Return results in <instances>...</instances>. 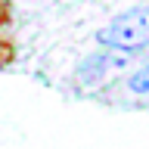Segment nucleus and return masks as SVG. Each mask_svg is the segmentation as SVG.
<instances>
[{"mask_svg":"<svg viewBox=\"0 0 149 149\" xmlns=\"http://www.w3.org/2000/svg\"><path fill=\"white\" fill-rule=\"evenodd\" d=\"M127 90L137 93V96H149V65L146 68H140L127 78Z\"/></svg>","mask_w":149,"mask_h":149,"instance_id":"3","label":"nucleus"},{"mask_svg":"<svg viewBox=\"0 0 149 149\" xmlns=\"http://www.w3.org/2000/svg\"><path fill=\"white\" fill-rule=\"evenodd\" d=\"M13 59H16V47L9 40H0V65H9Z\"/></svg>","mask_w":149,"mask_h":149,"instance_id":"4","label":"nucleus"},{"mask_svg":"<svg viewBox=\"0 0 149 149\" xmlns=\"http://www.w3.org/2000/svg\"><path fill=\"white\" fill-rule=\"evenodd\" d=\"M134 56L137 53H127V50H93L87 59H81L78 65V72H74V81L81 84V87H100L112 78V74L124 72L130 62H134Z\"/></svg>","mask_w":149,"mask_h":149,"instance_id":"2","label":"nucleus"},{"mask_svg":"<svg viewBox=\"0 0 149 149\" xmlns=\"http://www.w3.org/2000/svg\"><path fill=\"white\" fill-rule=\"evenodd\" d=\"M13 22V3L9 0H0V28H6Z\"/></svg>","mask_w":149,"mask_h":149,"instance_id":"5","label":"nucleus"},{"mask_svg":"<svg viewBox=\"0 0 149 149\" xmlns=\"http://www.w3.org/2000/svg\"><path fill=\"white\" fill-rule=\"evenodd\" d=\"M96 40L112 50L140 53L143 47H149V6H137L115 16L106 28L96 31Z\"/></svg>","mask_w":149,"mask_h":149,"instance_id":"1","label":"nucleus"}]
</instances>
